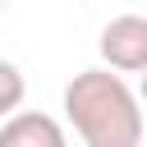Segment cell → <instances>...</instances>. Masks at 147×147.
<instances>
[{
    "mask_svg": "<svg viewBox=\"0 0 147 147\" xmlns=\"http://www.w3.org/2000/svg\"><path fill=\"white\" fill-rule=\"evenodd\" d=\"M28 96V83H23V69L14 60H0V119H9Z\"/></svg>",
    "mask_w": 147,
    "mask_h": 147,
    "instance_id": "277c9868",
    "label": "cell"
},
{
    "mask_svg": "<svg viewBox=\"0 0 147 147\" xmlns=\"http://www.w3.org/2000/svg\"><path fill=\"white\" fill-rule=\"evenodd\" d=\"M64 115L87 147H138L142 110L119 69H83L64 87Z\"/></svg>",
    "mask_w": 147,
    "mask_h": 147,
    "instance_id": "6da1fadb",
    "label": "cell"
},
{
    "mask_svg": "<svg viewBox=\"0 0 147 147\" xmlns=\"http://www.w3.org/2000/svg\"><path fill=\"white\" fill-rule=\"evenodd\" d=\"M101 60L119 74H147V18L142 14H119L101 28Z\"/></svg>",
    "mask_w": 147,
    "mask_h": 147,
    "instance_id": "7a4b0ae2",
    "label": "cell"
},
{
    "mask_svg": "<svg viewBox=\"0 0 147 147\" xmlns=\"http://www.w3.org/2000/svg\"><path fill=\"white\" fill-rule=\"evenodd\" d=\"M0 5H5V0H0Z\"/></svg>",
    "mask_w": 147,
    "mask_h": 147,
    "instance_id": "8992f818",
    "label": "cell"
},
{
    "mask_svg": "<svg viewBox=\"0 0 147 147\" xmlns=\"http://www.w3.org/2000/svg\"><path fill=\"white\" fill-rule=\"evenodd\" d=\"M142 101H147V74H142Z\"/></svg>",
    "mask_w": 147,
    "mask_h": 147,
    "instance_id": "5b68a950",
    "label": "cell"
},
{
    "mask_svg": "<svg viewBox=\"0 0 147 147\" xmlns=\"http://www.w3.org/2000/svg\"><path fill=\"white\" fill-rule=\"evenodd\" d=\"M0 147H64V129L51 115L37 110H14L0 124Z\"/></svg>",
    "mask_w": 147,
    "mask_h": 147,
    "instance_id": "3957f363",
    "label": "cell"
}]
</instances>
